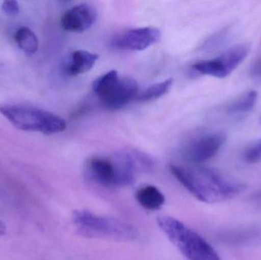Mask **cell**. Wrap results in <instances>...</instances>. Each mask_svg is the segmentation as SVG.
I'll list each match as a JSON object with an SVG mask.
<instances>
[{"mask_svg":"<svg viewBox=\"0 0 261 260\" xmlns=\"http://www.w3.org/2000/svg\"><path fill=\"white\" fill-rule=\"evenodd\" d=\"M15 42L18 47L27 55H32L38 49V40L35 34L27 27H21L15 32Z\"/></svg>","mask_w":261,"mask_h":260,"instance_id":"obj_15","label":"cell"},{"mask_svg":"<svg viewBox=\"0 0 261 260\" xmlns=\"http://www.w3.org/2000/svg\"><path fill=\"white\" fill-rule=\"evenodd\" d=\"M163 233L189 260H222L215 249L199 234L170 216L156 220Z\"/></svg>","mask_w":261,"mask_h":260,"instance_id":"obj_2","label":"cell"},{"mask_svg":"<svg viewBox=\"0 0 261 260\" xmlns=\"http://www.w3.org/2000/svg\"><path fill=\"white\" fill-rule=\"evenodd\" d=\"M243 158L247 163H257L261 162V139L250 145L244 151Z\"/></svg>","mask_w":261,"mask_h":260,"instance_id":"obj_17","label":"cell"},{"mask_svg":"<svg viewBox=\"0 0 261 260\" xmlns=\"http://www.w3.org/2000/svg\"><path fill=\"white\" fill-rule=\"evenodd\" d=\"M93 91L106 108L113 110L123 108L136 99L140 92L135 79L120 76L116 70H110L96 79Z\"/></svg>","mask_w":261,"mask_h":260,"instance_id":"obj_5","label":"cell"},{"mask_svg":"<svg viewBox=\"0 0 261 260\" xmlns=\"http://www.w3.org/2000/svg\"><path fill=\"white\" fill-rule=\"evenodd\" d=\"M2 9L9 15H15L19 12V5L16 1H5L2 4Z\"/></svg>","mask_w":261,"mask_h":260,"instance_id":"obj_18","label":"cell"},{"mask_svg":"<svg viewBox=\"0 0 261 260\" xmlns=\"http://www.w3.org/2000/svg\"><path fill=\"white\" fill-rule=\"evenodd\" d=\"M175 178L199 201L208 204L222 203L242 193L245 186L212 168L184 167L171 165Z\"/></svg>","mask_w":261,"mask_h":260,"instance_id":"obj_1","label":"cell"},{"mask_svg":"<svg viewBox=\"0 0 261 260\" xmlns=\"http://www.w3.org/2000/svg\"><path fill=\"white\" fill-rule=\"evenodd\" d=\"M221 239L232 246L251 244L261 240V227L256 225L232 229L222 234Z\"/></svg>","mask_w":261,"mask_h":260,"instance_id":"obj_12","label":"cell"},{"mask_svg":"<svg viewBox=\"0 0 261 260\" xmlns=\"http://www.w3.org/2000/svg\"><path fill=\"white\" fill-rule=\"evenodd\" d=\"M86 175L89 180L105 187H119V172L113 157H93L87 162Z\"/></svg>","mask_w":261,"mask_h":260,"instance_id":"obj_9","label":"cell"},{"mask_svg":"<svg viewBox=\"0 0 261 260\" xmlns=\"http://www.w3.org/2000/svg\"><path fill=\"white\" fill-rule=\"evenodd\" d=\"M251 46L240 44L231 47L220 56L193 64V70L201 74L224 79L238 68L248 56Z\"/></svg>","mask_w":261,"mask_h":260,"instance_id":"obj_6","label":"cell"},{"mask_svg":"<svg viewBox=\"0 0 261 260\" xmlns=\"http://www.w3.org/2000/svg\"><path fill=\"white\" fill-rule=\"evenodd\" d=\"M97 17V10L93 5L81 3L70 8L62 15L61 27L67 32L81 33L90 28Z\"/></svg>","mask_w":261,"mask_h":260,"instance_id":"obj_10","label":"cell"},{"mask_svg":"<svg viewBox=\"0 0 261 260\" xmlns=\"http://www.w3.org/2000/svg\"><path fill=\"white\" fill-rule=\"evenodd\" d=\"M173 79H167L162 82H156L150 86L144 89L142 91H140L137 96L136 100L139 102H148V101L154 100L162 97L167 94L172 85H173Z\"/></svg>","mask_w":261,"mask_h":260,"instance_id":"obj_16","label":"cell"},{"mask_svg":"<svg viewBox=\"0 0 261 260\" xmlns=\"http://www.w3.org/2000/svg\"><path fill=\"white\" fill-rule=\"evenodd\" d=\"M73 221L77 233L90 239L130 241L137 237L135 227L128 223L101 216L90 211H76L73 213Z\"/></svg>","mask_w":261,"mask_h":260,"instance_id":"obj_3","label":"cell"},{"mask_svg":"<svg viewBox=\"0 0 261 260\" xmlns=\"http://www.w3.org/2000/svg\"><path fill=\"white\" fill-rule=\"evenodd\" d=\"M161 32L155 27H138L119 34L112 41V47L117 50L141 51L160 41Z\"/></svg>","mask_w":261,"mask_h":260,"instance_id":"obj_8","label":"cell"},{"mask_svg":"<svg viewBox=\"0 0 261 260\" xmlns=\"http://www.w3.org/2000/svg\"><path fill=\"white\" fill-rule=\"evenodd\" d=\"M226 141V137L219 131L205 133L193 138L182 150L187 161L202 163L214 157Z\"/></svg>","mask_w":261,"mask_h":260,"instance_id":"obj_7","label":"cell"},{"mask_svg":"<svg viewBox=\"0 0 261 260\" xmlns=\"http://www.w3.org/2000/svg\"><path fill=\"white\" fill-rule=\"evenodd\" d=\"M99 59V55L84 50H77L70 54L66 64L65 72L69 76H74L90 71Z\"/></svg>","mask_w":261,"mask_h":260,"instance_id":"obj_11","label":"cell"},{"mask_svg":"<svg viewBox=\"0 0 261 260\" xmlns=\"http://www.w3.org/2000/svg\"><path fill=\"white\" fill-rule=\"evenodd\" d=\"M251 73L255 76H260L261 75V60L255 63L251 69Z\"/></svg>","mask_w":261,"mask_h":260,"instance_id":"obj_19","label":"cell"},{"mask_svg":"<svg viewBox=\"0 0 261 260\" xmlns=\"http://www.w3.org/2000/svg\"><path fill=\"white\" fill-rule=\"evenodd\" d=\"M135 198L140 206L149 211L159 210L165 203L162 192L153 186H144L138 189Z\"/></svg>","mask_w":261,"mask_h":260,"instance_id":"obj_13","label":"cell"},{"mask_svg":"<svg viewBox=\"0 0 261 260\" xmlns=\"http://www.w3.org/2000/svg\"><path fill=\"white\" fill-rule=\"evenodd\" d=\"M0 113L17 129L44 134L62 132L67 128L65 120L50 111L19 105H3Z\"/></svg>","mask_w":261,"mask_h":260,"instance_id":"obj_4","label":"cell"},{"mask_svg":"<svg viewBox=\"0 0 261 260\" xmlns=\"http://www.w3.org/2000/svg\"><path fill=\"white\" fill-rule=\"evenodd\" d=\"M257 99V93L255 90H250L242 93L236 99L231 100L225 106V111L228 114H245L254 108Z\"/></svg>","mask_w":261,"mask_h":260,"instance_id":"obj_14","label":"cell"},{"mask_svg":"<svg viewBox=\"0 0 261 260\" xmlns=\"http://www.w3.org/2000/svg\"><path fill=\"white\" fill-rule=\"evenodd\" d=\"M259 122H260V124L261 125V114H260V119H259Z\"/></svg>","mask_w":261,"mask_h":260,"instance_id":"obj_20","label":"cell"}]
</instances>
